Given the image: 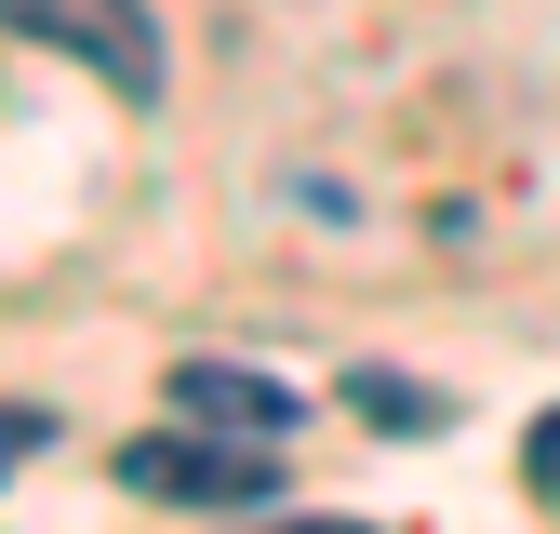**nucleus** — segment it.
I'll return each mask as SVG.
<instances>
[{
    "label": "nucleus",
    "mask_w": 560,
    "mask_h": 534,
    "mask_svg": "<svg viewBox=\"0 0 560 534\" xmlns=\"http://www.w3.org/2000/svg\"><path fill=\"white\" fill-rule=\"evenodd\" d=\"M54 441V415H27V400H0V481H14V467Z\"/></svg>",
    "instance_id": "39448f33"
},
{
    "label": "nucleus",
    "mask_w": 560,
    "mask_h": 534,
    "mask_svg": "<svg viewBox=\"0 0 560 534\" xmlns=\"http://www.w3.org/2000/svg\"><path fill=\"white\" fill-rule=\"evenodd\" d=\"M347 400H361L374 428H441V400H428V387H400V374H347Z\"/></svg>",
    "instance_id": "20e7f679"
},
{
    "label": "nucleus",
    "mask_w": 560,
    "mask_h": 534,
    "mask_svg": "<svg viewBox=\"0 0 560 534\" xmlns=\"http://www.w3.org/2000/svg\"><path fill=\"white\" fill-rule=\"evenodd\" d=\"M228 534H374V521H267V508H254V521H228Z\"/></svg>",
    "instance_id": "0eeeda50"
},
{
    "label": "nucleus",
    "mask_w": 560,
    "mask_h": 534,
    "mask_svg": "<svg viewBox=\"0 0 560 534\" xmlns=\"http://www.w3.org/2000/svg\"><path fill=\"white\" fill-rule=\"evenodd\" d=\"M521 481L560 508V415H534V441H521Z\"/></svg>",
    "instance_id": "423d86ee"
},
{
    "label": "nucleus",
    "mask_w": 560,
    "mask_h": 534,
    "mask_svg": "<svg viewBox=\"0 0 560 534\" xmlns=\"http://www.w3.org/2000/svg\"><path fill=\"white\" fill-rule=\"evenodd\" d=\"M0 27L94 67V81H120V94H161V14L148 0H0Z\"/></svg>",
    "instance_id": "f03ea898"
},
{
    "label": "nucleus",
    "mask_w": 560,
    "mask_h": 534,
    "mask_svg": "<svg viewBox=\"0 0 560 534\" xmlns=\"http://www.w3.org/2000/svg\"><path fill=\"white\" fill-rule=\"evenodd\" d=\"M120 495L148 508H267V441H228V428H133L120 441Z\"/></svg>",
    "instance_id": "f257e3e1"
},
{
    "label": "nucleus",
    "mask_w": 560,
    "mask_h": 534,
    "mask_svg": "<svg viewBox=\"0 0 560 534\" xmlns=\"http://www.w3.org/2000/svg\"><path fill=\"white\" fill-rule=\"evenodd\" d=\"M174 415L187 428H228V441H294V387H267L241 361H174Z\"/></svg>",
    "instance_id": "7ed1b4c3"
}]
</instances>
